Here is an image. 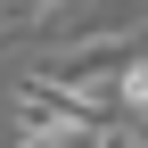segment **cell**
Here are the masks:
<instances>
[{"mask_svg": "<svg viewBox=\"0 0 148 148\" xmlns=\"http://www.w3.org/2000/svg\"><path fill=\"white\" fill-rule=\"evenodd\" d=\"M16 123H25V132H41V140H90L99 123H115V115H99V107L49 90L41 74H25V82H16Z\"/></svg>", "mask_w": 148, "mask_h": 148, "instance_id": "cell-1", "label": "cell"}, {"mask_svg": "<svg viewBox=\"0 0 148 148\" xmlns=\"http://www.w3.org/2000/svg\"><path fill=\"white\" fill-rule=\"evenodd\" d=\"M140 25H148L140 0H90V8H74V16H49L41 33H49L58 49H123Z\"/></svg>", "mask_w": 148, "mask_h": 148, "instance_id": "cell-2", "label": "cell"}, {"mask_svg": "<svg viewBox=\"0 0 148 148\" xmlns=\"http://www.w3.org/2000/svg\"><path fill=\"white\" fill-rule=\"evenodd\" d=\"M115 107H123V115H148V58H123V74H115Z\"/></svg>", "mask_w": 148, "mask_h": 148, "instance_id": "cell-3", "label": "cell"}, {"mask_svg": "<svg viewBox=\"0 0 148 148\" xmlns=\"http://www.w3.org/2000/svg\"><path fill=\"white\" fill-rule=\"evenodd\" d=\"M8 8V25H49V16H66V0H0Z\"/></svg>", "mask_w": 148, "mask_h": 148, "instance_id": "cell-4", "label": "cell"}, {"mask_svg": "<svg viewBox=\"0 0 148 148\" xmlns=\"http://www.w3.org/2000/svg\"><path fill=\"white\" fill-rule=\"evenodd\" d=\"M74 148H148V132H132V123H99V132L74 140Z\"/></svg>", "mask_w": 148, "mask_h": 148, "instance_id": "cell-5", "label": "cell"}, {"mask_svg": "<svg viewBox=\"0 0 148 148\" xmlns=\"http://www.w3.org/2000/svg\"><path fill=\"white\" fill-rule=\"evenodd\" d=\"M8 148H74V140H41V132H16Z\"/></svg>", "mask_w": 148, "mask_h": 148, "instance_id": "cell-6", "label": "cell"}, {"mask_svg": "<svg viewBox=\"0 0 148 148\" xmlns=\"http://www.w3.org/2000/svg\"><path fill=\"white\" fill-rule=\"evenodd\" d=\"M0 49H8V33H0Z\"/></svg>", "mask_w": 148, "mask_h": 148, "instance_id": "cell-7", "label": "cell"}]
</instances>
